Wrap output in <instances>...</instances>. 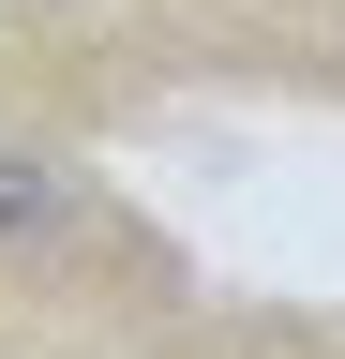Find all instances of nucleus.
I'll return each mask as SVG.
<instances>
[{"mask_svg":"<svg viewBox=\"0 0 345 359\" xmlns=\"http://www.w3.org/2000/svg\"><path fill=\"white\" fill-rule=\"evenodd\" d=\"M91 255H120V210L105 180L60 150V135L0 120V285H75Z\"/></svg>","mask_w":345,"mask_h":359,"instance_id":"1","label":"nucleus"}]
</instances>
